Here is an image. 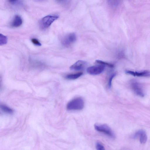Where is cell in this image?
Segmentation results:
<instances>
[{"label":"cell","instance_id":"obj_15","mask_svg":"<svg viewBox=\"0 0 150 150\" xmlns=\"http://www.w3.org/2000/svg\"><path fill=\"white\" fill-rule=\"evenodd\" d=\"M116 74H113L110 77L108 83V86L109 88H111L112 85V82L113 78L115 76Z\"/></svg>","mask_w":150,"mask_h":150},{"label":"cell","instance_id":"obj_1","mask_svg":"<svg viewBox=\"0 0 150 150\" xmlns=\"http://www.w3.org/2000/svg\"><path fill=\"white\" fill-rule=\"evenodd\" d=\"M84 106V102L81 97L75 98L67 104V108L69 110H79L82 109Z\"/></svg>","mask_w":150,"mask_h":150},{"label":"cell","instance_id":"obj_7","mask_svg":"<svg viewBox=\"0 0 150 150\" xmlns=\"http://www.w3.org/2000/svg\"><path fill=\"white\" fill-rule=\"evenodd\" d=\"M131 84L133 90L137 95L141 97L144 96V92L138 83L135 81H132Z\"/></svg>","mask_w":150,"mask_h":150},{"label":"cell","instance_id":"obj_12","mask_svg":"<svg viewBox=\"0 0 150 150\" xmlns=\"http://www.w3.org/2000/svg\"><path fill=\"white\" fill-rule=\"evenodd\" d=\"M96 63L98 64L102 65L105 66H107L110 68H113L114 67V65L113 64L108 63L107 62L99 60H97L96 61Z\"/></svg>","mask_w":150,"mask_h":150},{"label":"cell","instance_id":"obj_2","mask_svg":"<svg viewBox=\"0 0 150 150\" xmlns=\"http://www.w3.org/2000/svg\"><path fill=\"white\" fill-rule=\"evenodd\" d=\"M59 17V16L56 15H50L45 16L40 20V26L42 28H47Z\"/></svg>","mask_w":150,"mask_h":150},{"label":"cell","instance_id":"obj_3","mask_svg":"<svg viewBox=\"0 0 150 150\" xmlns=\"http://www.w3.org/2000/svg\"><path fill=\"white\" fill-rule=\"evenodd\" d=\"M95 129L97 131L104 133L112 138H115V135L111 128L106 124H95Z\"/></svg>","mask_w":150,"mask_h":150},{"label":"cell","instance_id":"obj_8","mask_svg":"<svg viewBox=\"0 0 150 150\" xmlns=\"http://www.w3.org/2000/svg\"><path fill=\"white\" fill-rule=\"evenodd\" d=\"M87 62L84 61L79 60L70 67V69L79 70L84 69L87 65Z\"/></svg>","mask_w":150,"mask_h":150},{"label":"cell","instance_id":"obj_16","mask_svg":"<svg viewBox=\"0 0 150 150\" xmlns=\"http://www.w3.org/2000/svg\"><path fill=\"white\" fill-rule=\"evenodd\" d=\"M31 40L32 43L36 46H41V43L36 38H32Z\"/></svg>","mask_w":150,"mask_h":150},{"label":"cell","instance_id":"obj_6","mask_svg":"<svg viewBox=\"0 0 150 150\" xmlns=\"http://www.w3.org/2000/svg\"><path fill=\"white\" fill-rule=\"evenodd\" d=\"M133 138H139L140 143L142 144L145 143L147 139V137L146 132L142 130H140L136 132L133 136Z\"/></svg>","mask_w":150,"mask_h":150},{"label":"cell","instance_id":"obj_13","mask_svg":"<svg viewBox=\"0 0 150 150\" xmlns=\"http://www.w3.org/2000/svg\"><path fill=\"white\" fill-rule=\"evenodd\" d=\"M7 42V38L6 36L0 34V45H3L6 44Z\"/></svg>","mask_w":150,"mask_h":150},{"label":"cell","instance_id":"obj_11","mask_svg":"<svg viewBox=\"0 0 150 150\" xmlns=\"http://www.w3.org/2000/svg\"><path fill=\"white\" fill-rule=\"evenodd\" d=\"M83 74L82 72H80L74 74H68L65 76V78L70 80L75 79L80 77Z\"/></svg>","mask_w":150,"mask_h":150},{"label":"cell","instance_id":"obj_9","mask_svg":"<svg viewBox=\"0 0 150 150\" xmlns=\"http://www.w3.org/2000/svg\"><path fill=\"white\" fill-rule=\"evenodd\" d=\"M127 74L134 76L139 77H147L150 76V72L147 71H144L141 72L134 71L130 70L126 71Z\"/></svg>","mask_w":150,"mask_h":150},{"label":"cell","instance_id":"obj_14","mask_svg":"<svg viewBox=\"0 0 150 150\" xmlns=\"http://www.w3.org/2000/svg\"><path fill=\"white\" fill-rule=\"evenodd\" d=\"M1 107L4 112L7 113H11L13 112L11 109L5 105H1Z\"/></svg>","mask_w":150,"mask_h":150},{"label":"cell","instance_id":"obj_5","mask_svg":"<svg viewBox=\"0 0 150 150\" xmlns=\"http://www.w3.org/2000/svg\"><path fill=\"white\" fill-rule=\"evenodd\" d=\"M76 34L74 33H71L62 39V43L64 46L67 47H69L76 41Z\"/></svg>","mask_w":150,"mask_h":150},{"label":"cell","instance_id":"obj_20","mask_svg":"<svg viewBox=\"0 0 150 150\" xmlns=\"http://www.w3.org/2000/svg\"><path fill=\"white\" fill-rule=\"evenodd\" d=\"M57 0L59 1H62V0Z\"/></svg>","mask_w":150,"mask_h":150},{"label":"cell","instance_id":"obj_19","mask_svg":"<svg viewBox=\"0 0 150 150\" xmlns=\"http://www.w3.org/2000/svg\"><path fill=\"white\" fill-rule=\"evenodd\" d=\"M35 0L37 1H42L43 0Z\"/></svg>","mask_w":150,"mask_h":150},{"label":"cell","instance_id":"obj_10","mask_svg":"<svg viewBox=\"0 0 150 150\" xmlns=\"http://www.w3.org/2000/svg\"><path fill=\"white\" fill-rule=\"evenodd\" d=\"M23 20L21 17L18 15H15L11 23V26L13 27H18L22 24Z\"/></svg>","mask_w":150,"mask_h":150},{"label":"cell","instance_id":"obj_4","mask_svg":"<svg viewBox=\"0 0 150 150\" xmlns=\"http://www.w3.org/2000/svg\"><path fill=\"white\" fill-rule=\"evenodd\" d=\"M105 66L98 64L88 67L86 70L87 72L91 75H95L100 74L104 70Z\"/></svg>","mask_w":150,"mask_h":150},{"label":"cell","instance_id":"obj_17","mask_svg":"<svg viewBox=\"0 0 150 150\" xmlns=\"http://www.w3.org/2000/svg\"><path fill=\"white\" fill-rule=\"evenodd\" d=\"M96 148L98 150H103L105 149L103 146L99 142H97L96 143Z\"/></svg>","mask_w":150,"mask_h":150},{"label":"cell","instance_id":"obj_18","mask_svg":"<svg viewBox=\"0 0 150 150\" xmlns=\"http://www.w3.org/2000/svg\"><path fill=\"white\" fill-rule=\"evenodd\" d=\"M18 0H8L11 3H14Z\"/></svg>","mask_w":150,"mask_h":150}]
</instances>
